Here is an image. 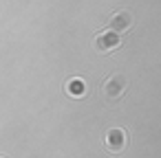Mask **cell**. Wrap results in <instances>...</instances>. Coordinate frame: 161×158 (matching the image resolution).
I'll list each match as a JSON object with an SVG mask.
<instances>
[{
  "instance_id": "4",
  "label": "cell",
  "mask_w": 161,
  "mask_h": 158,
  "mask_svg": "<svg viewBox=\"0 0 161 158\" xmlns=\"http://www.w3.org/2000/svg\"><path fill=\"white\" fill-rule=\"evenodd\" d=\"M126 132L121 130V127H115V130H108V134H106V147L110 149V151H121L124 147H126Z\"/></svg>"
},
{
  "instance_id": "3",
  "label": "cell",
  "mask_w": 161,
  "mask_h": 158,
  "mask_svg": "<svg viewBox=\"0 0 161 158\" xmlns=\"http://www.w3.org/2000/svg\"><path fill=\"white\" fill-rule=\"evenodd\" d=\"M132 22H135V18H132L130 11H117V13L110 16L108 29L115 31V33H124V31H128V29L132 27Z\"/></svg>"
},
{
  "instance_id": "2",
  "label": "cell",
  "mask_w": 161,
  "mask_h": 158,
  "mask_svg": "<svg viewBox=\"0 0 161 158\" xmlns=\"http://www.w3.org/2000/svg\"><path fill=\"white\" fill-rule=\"evenodd\" d=\"M126 86H128V81H126V77H124V75H113V77H108V79L104 81L102 92H104V97H106V99H117V97H121V94H124Z\"/></svg>"
},
{
  "instance_id": "1",
  "label": "cell",
  "mask_w": 161,
  "mask_h": 158,
  "mask_svg": "<svg viewBox=\"0 0 161 158\" xmlns=\"http://www.w3.org/2000/svg\"><path fill=\"white\" fill-rule=\"evenodd\" d=\"M119 44H121L119 33H115V31H110V29L97 33L95 40H93V48H95L97 53H110V51H115Z\"/></svg>"
},
{
  "instance_id": "5",
  "label": "cell",
  "mask_w": 161,
  "mask_h": 158,
  "mask_svg": "<svg viewBox=\"0 0 161 158\" xmlns=\"http://www.w3.org/2000/svg\"><path fill=\"white\" fill-rule=\"evenodd\" d=\"M66 94L73 97V99H82L86 94V84L80 79V77H71L66 81Z\"/></svg>"
}]
</instances>
